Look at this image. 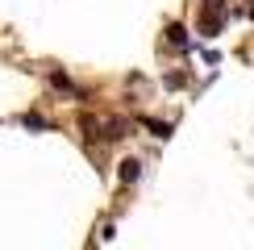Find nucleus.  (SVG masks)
<instances>
[{
    "label": "nucleus",
    "mask_w": 254,
    "mask_h": 250,
    "mask_svg": "<svg viewBox=\"0 0 254 250\" xmlns=\"http://www.w3.org/2000/svg\"><path fill=\"white\" fill-rule=\"evenodd\" d=\"M167 88H184V83H188V71H167Z\"/></svg>",
    "instance_id": "obj_6"
},
{
    "label": "nucleus",
    "mask_w": 254,
    "mask_h": 250,
    "mask_svg": "<svg viewBox=\"0 0 254 250\" xmlns=\"http://www.w3.org/2000/svg\"><path fill=\"white\" fill-rule=\"evenodd\" d=\"M137 125H146V129H150L154 133V138H171V125H167V121H154V117H137Z\"/></svg>",
    "instance_id": "obj_5"
},
{
    "label": "nucleus",
    "mask_w": 254,
    "mask_h": 250,
    "mask_svg": "<svg viewBox=\"0 0 254 250\" xmlns=\"http://www.w3.org/2000/svg\"><path fill=\"white\" fill-rule=\"evenodd\" d=\"M50 83H55L59 92H67V96H75V100H83V92L75 88V83H71L67 75H63V71H50Z\"/></svg>",
    "instance_id": "obj_4"
},
{
    "label": "nucleus",
    "mask_w": 254,
    "mask_h": 250,
    "mask_svg": "<svg viewBox=\"0 0 254 250\" xmlns=\"http://www.w3.org/2000/svg\"><path fill=\"white\" fill-rule=\"evenodd\" d=\"M167 42H171L175 50H188V46H192V38H188L184 25H167Z\"/></svg>",
    "instance_id": "obj_3"
},
{
    "label": "nucleus",
    "mask_w": 254,
    "mask_h": 250,
    "mask_svg": "<svg viewBox=\"0 0 254 250\" xmlns=\"http://www.w3.org/2000/svg\"><path fill=\"white\" fill-rule=\"evenodd\" d=\"M225 21H229V4L225 0H204V4H200L196 29H200V38H217L221 29H225Z\"/></svg>",
    "instance_id": "obj_1"
},
{
    "label": "nucleus",
    "mask_w": 254,
    "mask_h": 250,
    "mask_svg": "<svg viewBox=\"0 0 254 250\" xmlns=\"http://www.w3.org/2000/svg\"><path fill=\"white\" fill-rule=\"evenodd\" d=\"M117 180L121 184H137V180H142V163H137V159H121L117 163Z\"/></svg>",
    "instance_id": "obj_2"
},
{
    "label": "nucleus",
    "mask_w": 254,
    "mask_h": 250,
    "mask_svg": "<svg viewBox=\"0 0 254 250\" xmlns=\"http://www.w3.org/2000/svg\"><path fill=\"white\" fill-rule=\"evenodd\" d=\"M21 121H25L29 129H46V117H38V113H25V117H21Z\"/></svg>",
    "instance_id": "obj_7"
}]
</instances>
